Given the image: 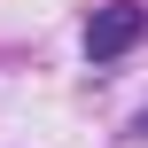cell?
I'll return each instance as SVG.
<instances>
[{"mask_svg": "<svg viewBox=\"0 0 148 148\" xmlns=\"http://www.w3.org/2000/svg\"><path fill=\"white\" fill-rule=\"evenodd\" d=\"M133 133H140V140H148V117H140V125H133Z\"/></svg>", "mask_w": 148, "mask_h": 148, "instance_id": "obj_2", "label": "cell"}, {"mask_svg": "<svg viewBox=\"0 0 148 148\" xmlns=\"http://www.w3.org/2000/svg\"><path fill=\"white\" fill-rule=\"evenodd\" d=\"M140 39H148V8L140 0H109V8L86 16V55H94V62H117V55L140 47Z\"/></svg>", "mask_w": 148, "mask_h": 148, "instance_id": "obj_1", "label": "cell"}]
</instances>
